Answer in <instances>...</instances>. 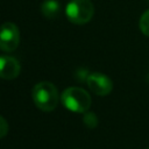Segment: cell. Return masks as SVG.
I'll return each instance as SVG.
<instances>
[{"label": "cell", "instance_id": "obj_3", "mask_svg": "<svg viewBox=\"0 0 149 149\" xmlns=\"http://www.w3.org/2000/svg\"><path fill=\"white\" fill-rule=\"evenodd\" d=\"M65 14L70 22L85 24L93 17L94 6L91 0H71L65 7Z\"/></svg>", "mask_w": 149, "mask_h": 149}, {"label": "cell", "instance_id": "obj_8", "mask_svg": "<svg viewBox=\"0 0 149 149\" xmlns=\"http://www.w3.org/2000/svg\"><path fill=\"white\" fill-rule=\"evenodd\" d=\"M139 27H140L141 33L149 37V9L142 13L140 21H139Z\"/></svg>", "mask_w": 149, "mask_h": 149}, {"label": "cell", "instance_id": "obj_1", "mask_svg": "<svg viewBox=\"0 0 149 149\" xmlns=\"http://www.w3.org/2000/svg\"><path fill=\"white\" fill-rule=\"evenodd\" d=\"M33 101L37 108L43 112H51L58 105V91L57 87L50 81L37 83L31 91Z\"/></svg>", "mask_w": 149, "mask_h": 149}, {"label": "cell", "instance_id": "obj_11", "mask_svg": "<svg viewBox=\"0 0 149 149\" xmlns=\"http://www.w3.org/2000/svg\"><path fill=\"white\" fill-rule=\"evenodd\" d=\"M147 149H149V148H147Z\"/></svg>", "mask_w": 149, "mask_h": 149}, {"label": "cell", "instance_id": "obj_5", "mask_svg": "<svg viewBox=\"0 0 149 149\" xmlns=\"http://www.w3.org/2000/svg\"><path fill=\"white\" fill-rule=\"evenodd\" d=\"M86 84L88 88L97 95H107L113 90V83L109 77L100 72L90 73L86 77Z\"/></svg>", "mask_w": 149, "mask_h": 149}, {"label": "cell", "instance_id": "obj_6", "mask_svg": "<svg viewBox=\"0 0 149 149\" xmlns=\"http://www.w3.org/2000/svg\"><path fill=\"white\" fill-rule=\"evenodd\" d=\"M20 63L16 58L8 55L0 56V78L14 79L20 74Z\"/></svg>", "mask_w": 149, "mask_h": 149}, {"label": "cell", "instance_id": "obj_9", "mask_svg": "<svg viewBox=\"0 0 149 149\" xmlns=\"http://www.w3.org/2000/svg\"><path fill=\"white\" fill-rule=\"evenodd\" d=\"M83 121L88 128H95L98 125V118L93 112H85Z\"/></svg>", "mask_w": 149, "mask_h": 149}, {"label": "cell", "instance_id": "obj_7", "mask_svg": "<svg viewBox=\"0 0 149 149\" xmlns=\"http://www.w3.org/2000/svg\"><path fill=\"white\" fill-rule=\"evenodd\" d=\"M41 12L48 19H56L61 13V3L58 0H44L41 5Z\"/></svg>", "mask_w": 149, "mask_h": 149}, {"label": "cell", "instance_id": "obj_10", "mask_svg": "<svg viewBox=\"0 0 149 149\" xmlns=\"http://www.w3.org/2000/svg\"><path fill=\"white\" fill-rule=\"evenodd\" d=\"M7 133H8V123L5 120V118L0 115V139L5 137Z\"/></svg>", "mask_w": 149, "mask_h": 149}, {"label": "cell", "instance_id": "obj_4", "mask_svg": "<svg viewBox=\"0 0 149 149\" xmlns=\"http://www.w3.org/2000/svg\"><path fill=\"white\" fill-rule=\"evenodd\" d=\"M20 43V31L15 23L5 22L0 26V49L5 52L16 50Z\"/></svg>", "mask_w": 149, "mask_h": 149}, {"label": "cell", "instance_id": "obj_2", "mask_svg": "<svg viewBox=\"0 0 149 149\" xmlns=\"http://www.w3.org/2000/svg\"><path fill=\"white\" fill-rule=\"evenodd\" d=\"M63 106L74 113H85L91 107V95L81 87L71 86L63 91L61 95Z\"/></svg>", "mask_w": 149, "mask_h": 149}]
</instances>
